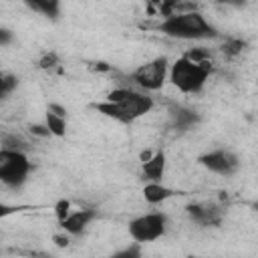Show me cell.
<instances>
[{
  "instance_id": "52a82bcc",
  "label": "cell",
  "mask_w": 258,
  "mask_h": 258,
  "mask_svg": "<svg viewBox=\"0 0 258 258\" xmlns=\"http://www.w3.org/2000/svg\"><path fill=\"white\" fill-rule=\"evenodd\" d=\"M198 161L212 173L218 175H232L236 173V169L240 167V159L236 153H232L230 149H216L210 153H204L198 157Z\"/></svg>"
},
{
  "instance_id": "ffe728a7",
  "label": "cell",
  "mask_w": 258,
  "mask_h": 258,
  "mask_svg": "<svg viewBox=\"0 0 258 258\" xmlns=\"http://www.w3.org/2000/svg\"><path fill=\"white\" fill-rule=\"evenodd\" d=\"M187 58L196 60V62H204V60H210V54L204 50V48H194V50H187L185 52Z\"/></svg>"
},
{
  "instance_id": "30bf717a",
  "label": "cell",
  "mask_w": 258,
  "mask_h": 258,
  "mask_svg": "<svg viewBox=\"0 0 258 258\" xmlns=\"http://www.w3.org/2000/svg\"><path fill=\"white\" fill-rule=\"evenodd\" d=\"M95 218H97V212H95V210H77V212H71V214L60 222V228H62L67 234L77 236V234H81Z\"/></svg>"
},
{
  "instance_id": "8fae6325",
  "label": "cell",
  "mask_w": 258,
  "mask_h": 258,
  "mask_svg": "<svg viewBox=\"0 0 258 258\" xmlns=\"http://www.w3.org/2000/svg\"><path fill=\"white\" fill-rule=\"evenodd\" d=\"M163 173H165V153L163 151H157L155 155H151V159L143 161V167H141L143 179H147V181H161Z\"/></svg>"
},
{
  "instance_id": "6da1fadb",
  "label": "cell",
  "mask_w": 258,
  "mask_h": 258,
  "mask_svg": "<svg viewBox=\"0 0 258 258\" xmlns=\"http://www.w3.org/2000/svg\"><path fill=\"white\" fill-rule=\"evenodd\" d=\"M95 109L119 123H133L153 109V97L133 87H117L107 95V101L97 103Z\"/></svg>"
},
{
  "instance_id": "5bb4252c",
  "label": "cell",
  "mask_w": 258,
  "mask_h": 258,
  "mask_svg": "<svg viewBox=\"0 0 258 258\" xmlns=\"http://www.w3.org/2000/svg\"><path fill=\"white\" fill-rule=\"evenodd\" d=\"M44 123L48 125L50 133H52L54 137H64V133H67V121H64V117H60V115H56V113H52V111H46Z\"/></svg>"
},
{
  "instance_id": "9a60e30c",
  "label": "cell",
  "mask_w": 258,
  "mask_h": 258,
  "mask_svg": "<svg viewBox=\"0 0 258 258\" xmlns=\"http://www.w3.org/2000/svg\"><path fill=\"white\" fill-rule=\"evenodd\" d=\"M16 87H18V77L10 75V73H2V77H0V95H2V99H8L10 93Z\"/></svg>"
},
{
  "instance_id": "cb8c5ba5",
  "label": "cell",
  "mask_w": 258,
  "mask_h": 258,
  "mask_svg": "<svg viewBox=\"0 0 258 258\" xmlns=\"http://www.w3.org/2000/svg\"><path fill=\"white\" fill-rule=\"evenodd\" d=\"M8 42H10V30H8V28H2V30H0V44L6 46Z\"/></svg>"
},
{
  "instance_id": "ac0fdd59",
  "label": "cell",
  "mask_w": 258,
  "mask_h": 258,
  "mask_svg": "<svg viewBox=\"0 0 258 258\" xmlns=\"http://www.w3.org/2000/svg\"><path fill=\"white\" fill-rule=\"evenodd\" d=\"M58 64V54L56 52H44L42 56H40V60H38V69H42V71H50L52 67H56Z\"/></svg>"
},
{
  "instance_id": "603a6c76",
  "label": "cell",
  "mask_w": 258,
  "mask_h": 258,
  "mask_svg": "<svg viewBox=\"0 0 258 258\" xmlns=\"http://www.w3.org/2000/svg\"><path fill=\"white\" fill-rule=\"evenodd\" d=\"M48 111H52V113H56V115H60V117H67V109L60 107V105H56V103H50V105H48Z\"/></svg>"
},
{
  "instance_id": "7402d4cb",
  "label": "cell",
  "mask_w": 258,
  "mask_h": 258,
  "mask_svg": "<svg viewBox=\"0 0 258 258\" xmlns=\"http://www.w3.org/2000/svg\"><path fill=\"white\" fill-rule=\"evenodd\" d=\"M141 254V250H139V242H135V246H131V248H125V250H121V252H117L115 256L117 258H131V256H139Z\"/></svg>"
},
{
  "instance_id": "4fadbf2b",
  "label": "cell",
  "mask_w": 258,
  "mask_h": 258,
  "mask_svg": "<svg viewBox=\"0 0 258 258\" xmlns=\"http://www.w3.org/2000/svg\"><path fill=\"white\" fill-rule=\"evenodd\" d=\"M24 4L34 10V12H40L48 18H58L60 14V0H24Z\"/></svg>"
},
{
  "instance_id": "4316f807",
  "label": "cell",
  "mask_w": 258,
  "mask_h": 258,
  "mask_svg": "<svg viewBox=\"0 0 258 258\" xmlns=\"http://www.w3.org/2000/svg\"><path fill=\"white\" fill-rule=\"evenodd\" d=\"M252 208H254V210H256V212H258V200H256V202H254V206H252Z\"/></svg>"
},
{
  "instance_id": "2e32d148",
  "label": "cell",
  "mask_w": 258,
  "mask_h": 258,
  "mask_svg": "<svg viewBox=\"0 0 258 258\" xmlns=\"http://www.w3.org/2000/svg\"><path fill=\"white\" fill-rule=\"evenodd\" d=\"M244 40H240V38H226L224 40V44H222V52L226 54V56H238L242 50H244Z\"/></svg>"
},
{
  "instance_id": "d6986e66",
  "label": "cell",
  "mask_w": 258,
  "mask_h": 258,
  "mask_svg": "<svg viewBox=\"0 0 258 258\" xmlns=\"http://www.w3.org/2000/svg\"><path fill=\"white\" fill-rule=\"evenodd\" d=\"M54 214H56L58 222H62V220L71 214V202H69V200H60V202L54 206Z\"/></svg>"
},
{
  "instance_id": "5b68a950",
  "label": "cell",
  "mask_w": 258,
  "mask_h": 258,
  "mask_svg": "<svg viewBox=\"0 0 258 258\" xmlns=\"http://www.w3.org/2000/svg\"><path fill=\"white\" fill-rule=\"evenodd\" d=\"M30 161L24 151L14 149H0V179L8 187H20L28 173H30Z\"/></svg>"
},
{
  "instance_id": "8992f818",
  "label": "cell",
  "mask_w": 258,
  "mask_h": 258,
  "mask_svg": "<svg viewBox=\"0 0 258 258\" xmlns=\"http://www.w3.org/2000/svg\"><path fill=\"white\" fill-rule=\"evenodd\" d=\"M167 230V216L163 212H151V214H143L135 220L129 222V236L139 242H153L157 238H161Z\"/></svg>"
},
{
  "instance_id": "d4e9b609",
  "label": "cell",
  "mask_w": 258,
  "mask_h": 258,
  "mask_svg": "<svg viewBox=\"0 0 258 258\" xmlns=\"http://www.w3.org/2000/svg\"><path fill=\"white\" fill-rule=\"evenodd\" d=\"M54 244L60 246V248H64V246H69V238L67 236H54Z\"/></svg>"
},
{
  "instance_id": "484cf974",
  "label": "cell",
  "mask_w": 258,
  "mask_h": 258,
  "mask_svg": "<svg viewBox=\"0 0 258 258\" xmlns=\"http://www.w3.org/2000/svg\"><path fill=\"white\" fill-rule=\"evenodd\" d=\"M216 2L228 4V6H242V4H246V0H216Z\"/></svg>"
},
{
  "instance_id": "3957f363",
  "label": "cell",
  "mask_w": 258,
  "mask_h": 258,
  "mask_svg": "<svg viewBox=\"0 0 258 258\" xmlns=\"http://www.w3.org/2000/svg\"><path fill=\"white\" fill-rule=\"evenodd\" d=\"M212 73V62H196L185 54L169 67V81L181 93H200Z\"/></svg>"
},
{
  "instance_id": "ba28073f",
  "label": "cell",
  "mask_w": 258,
  "mask_h": 258,
  "mask_svg": "<svg viewBox=\"0 0 258 258\" xmlns=\"http://www.w3.org/2000/svg\"><path fill=\"white\" fill-rule=\"evenodd\" d=\"M185 212L200 226H218L222 218V210L216 204H189L185 206Z\"/></svg>"
},
{
  "instance_id": "7c38bea8",
  "label": "cell",
  "mask_w": 258,
  "mask_h": 258,
  "mask_svg": "<svg viewBox=\"0 0 258 258\" xmlns=\"http://www.w3.org/2000/svg\"><path fill=\"white\" fill-rule=\"evenodd\" d=\"M171 196H175V191L167 185H163L161 181H147L143 187V198L147 204H161L165 200H169Z\"/></svg>"
},
{
  "instance_id": "277c9868",
  "label": "cell",
  "mask_w": 258,
  "mask_h": 258,
  "mask_svg": "<svg viewBox=\"0 0 258 258\" xmlns=\"http://www.w3.org/2000/svg\"><path fill=\"white\" fill-rule=\"evenodd\" d=\"M169 77V62L165 56H155L153 60H147L145 64L137 67L129 81L131 85L139 87L141 91H159L165 85V79Z\"/></svg>"
},
{
  "instance_id": "44dd1931",
  "label": "cell",
  "mask_w": 258,
  "mask_h": 258,
  "mask_svg": "<svg viewBox=\"0 0 258 258\" xmlns=\"http://www.w3.org/2000/svg\"><path fill=\"white\" fill-rule=\"evenodd\" d=\"M30 133H32V135H36V137H48V135H52L46 123H44V125H40V123L30 125Z\"/></svg>"
},
{
  "instance_id": "e0dca14e",
  "label": "cell",
  "mask_w": 258,
  "mask_h": 258,
  "mask_svg": "<svg viewBox=\"0 0 258 258\" xmlns=\"http://www.w3.org/2000/svg\"><path fill=\"white\" fill-rule=\"evenodd\" d=\"M2 149H14V151H24L26 141L16 137V135H4L2 137Z\"/></svg>"
},
{
  "instance_id": "7a4b0ae2",
  "label": "cell",
  "mask_w": 258,
  "mask_h": 258,
  "mask_svg": "<svg viewBox=\"0 0 258 258\" xmlns=\"http://www.w3.org/2000/svg\"><path fill=\"white\" fill-rule=\"evenodd\" d=\"M157 30L171 38H179V40H204V38L218 36V30L198 10H185V12L171 14L157 24Z\"/></svg>"
},
{
  "instance_id": "9c48e42d",
  "label": "cell",
  "mask_w": 258,
  "mask_h": 258,
  "mask_svg": "<svg viewBox=\"0 0 258 258\" xmlns=\"http://www.w3.org/2000/svg\"><path fill=\"white\" fill-rule=\"evenodd\" d=\"M169 123L173 129L187 131L200 123V113L189 107H183V105H173V107H169Z\"/></svg>"
}]
</instances>
